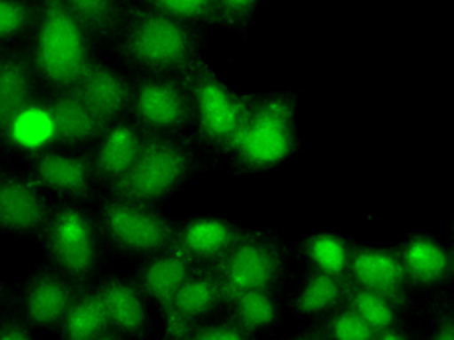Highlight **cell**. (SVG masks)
<instances>
[{"label": "cell", "instance_id": "1", "mask_svg": "<svg viewBox=\"0 0 454 340\" xmlns=\"http://www.w3.org/2000/svg\"><path fill=\"white\" fill-rule=\"evenodd\" d=\"M303 101V91L295 88L253 91L249 117L222 166L231 181L261 179L287 170L301 156Z\"/></svg>", "mask_w": 454, "mask_h": 340}, {"label": "cell", "instance_id": "2", "mask_svg": "<svg viewBox=\"0 0 454 340\" xmlns=\"http://www.w3.org/2000/svg\"><path fill=\"white\" fill-rule=\"evenodd\" d=\"M210 34L165 16L152 0H130L129 16L109 47L132 76L183 78L208 55Z\"/></svg>", "mask_w": 454, "mask_h": 340}, {"label": "cell", "instance_id": "3", "mask_svg": "<svg viewBox=\"0 0 454 340\" xmlns=\"http://www.w3.org/2000/svg\"><path fill=\"white\" fill-rule=\"evenodd\" d=\"M181 80L192 109L191 135L210 170H222L249 117L253 91L237 90L230 75L210 57L194 65Z\"/></svg>", "mask_w": 454, "mask_h": 340}, {"label": "cell", "instance_id": "4", "mask_svg": "<svg viewBox=\"0 0 454 340\" xmlns=\"http://www.w3.org/2000/svg\"><path fill=\"white\" fill-rule=\"evenodd\" d=\"M206 171L208 160L192 135L144 137L125 178L101 194L165 209Z\"/></svg>", "mask_w": 454, "mask_h": 340}, {"label": "cell", "instance_id": "5", "mask_svg": "<svg viewBox=\"0 0 454 340\" xmlns=\"http://www.w3.org/2000/svg\"><path fill=\"white\" fill-rule=\"evenodd\" d=\"M210 266L222 284L225 304L247 292L282 294L297 271L292 238L266 224H245L237 241Z\"/></svg>", "mask_w": 454, "mask_h": 340}, {"label": "cell", "instance_id": "6", "mask_svg": "<svg viewBox=\"0 0 454 340\" xmlns=\"http://www.w3.org/2000/svg\"><path fill=\"white\" fill-rule=\"evenodd\" d=\"M41 91L72 88L99 51L78 24L67 0H35L27 39Z\"/></svg>", "mask_w": 454, "mask_h": 340}, {"label": "cell", "instance_id": "7", "mask_svg": "<svg viewBox=\"0 0 454 340\" xmlns=\"http://www.w3.org/2000/svg\"><path fill=\"white\" fill-rule=\"evenodd\" d=\"M37 245L41 261L78 286L96 282L111 259L90 204L55 201Z\"/></svg>", "mask_w": 454, "mask_h": 340}, {"label": "cell", "instance_id": "8", "mask_svg": "<svg viewBox=\"0 0 454 340\" xmlns=\"http://www.w3.org/2000/svg\"><path fill=\"white\" fill-rule=\"evenodd\" d=\"M90 206L111 257L138 263L173 245L175 220L165 209L109 194H99Z\"/></svg>", "mask_w": 454, "mask_h": 340}, {"label": "cell", "instance_id": "9", "mask_svg": "<svg viewBox=\"0 0 454 340\" xmlns=\"http://www.w3.org/2000/svg\"><path fill=\"white\" fill-rule=\"evenodd\" d=\"M146 137L192 132V109L181 78L132 76L130 115Z\"/></svg>", "mask_w": 454, "mask_h": 340}, {"label": "cell", "instance_id": "10", "mask_svg": "<svg viewBox=\"0 0 454 340\" xmlns=\"http://www.w3.org/2000/svg\"><path fill=\"white\" fill-rule=\"evenodd\" d=\"M76 290L78 284L41 261L14 284L12 313L34 333L55 335Z\"/></svg>", "mask_w": 454, "mask_h": 340}, {"label": "cell", "instance_id": "11", "mask_svg": "<svg viewBox=\"0 0 454 340\" xmlns=\"http://www.w3.org/2000/svg\"><path fill=\"white\" fill-rule=\"evenodd\" d=\"M22 170L53 201L91 204L99 197L90 152L53 146L24 158Z\"/></svg>", "mask_w": 454, "mask_h": 340}, {"label": "cell", "instance_id": "12", "mask_svg": "<svg viewBox=\"0 0 454 340\" xmlns=\"http://www.w3.org/2000/svg\"><path fill=\"white\" fill-rule=\"evenodd\" d=\"M348 281L359 290L383 296L408 317L421 313V300L410 286L395 245H375L354 240L348 265Z\"/></svg>", "mask_w": 454, "mask_h": 340}, {"label": "cell", "instance_id": "13", "mask_svg": "<svg viewBox=\"0 0 454 340\" xmlns=\"http://www.w3.org/2000/svg\"><path fill=\"white\" fill-rule=\"evenodd\" d=\"M55 201L14 163H0V235L39 243Z\"/></svg>", "mask_w": 454, "mask_h": 340}, {"label": "cell", "instance_id": "14", "mask_svg": "<svg viewBox=\"0 0 454 340\" xmlns=\"http://www.w3.org/2000/svg\"><path fill=\"white\" fill-rule=\"evenodd\" d=\"M410 286L418 296L452 290L454 249L435 233L411 230L392 243Z\"/></svg>", "mask_w": 454, "mask_h": 340}, {"label": "cell", "instance_id": "15", "mask_svg": "<svg viewBox=\"0 0 454 340\" xmlns=\"http://www.w3.org/2000/svg\"><path fill=\"white\" fill-rule=\"evenodd\" d=\"M41 96L27 41L0 45V163H12L8 130L16 117Z\"/></svg>", "mask_w": 454, "mask_h": 340}, {"label": "cell", "instance_id": "16", "mask_svg": "<svg viewBox=\"0 0 454 340\" xmlns=\"http://www.w3.org/2000/svg\"><path fill=\"white\" fill-rule=\"evenodd\" d=\"M96 286L113 333L125 340L153 338V307L130 273L106 271L96 281Z\"/></svg>", "mask_w": 454, "mask_h": 340}, {"label": "cell", "instance_id": "17", "mask_svg": "<svg viewBox=\"0 0 454 340\" xmlns=\"http://www.w3.org/2000/svg\"><path fill=\"white\" fill-rule=\"evenodd\" d=\"M72 88L106 125L130 115L132 75L117 60L98 53Z\"/></svg>", "mask_w": 454, "mask_h": 340}, {"label": "cell", "instance_id": "18", "mask_svg": "<svg viewBox=\"0 0 454 340\" xmlns=\"http://www.w3.org/2000/svg\"><path fill=\"white\" fill-rule=\"evenodd\" d=\"M41 99L53 121L57 148L90 152L107 127L74 88L41 91Z\"/></svg>", "mask_w": 454, "mask_h": 340}, {"label": "cell", "instance_id": "19", "mask_svg": "<svg viewBox=\"0 0 454 340\" xmlns=\"http://www.w3.org/2000/svg\"><path fill=\"white\" fill-rule=\"evenodd\" d=\"M245 224L215 214H191L175 220L173 245L194 265L210 266L227 253L243 233Z\"/></svg>", "mask_w": 454, "mask_h": 340}, {"label": "cell", "instance_id": "20", "mask_svg": "<svg viewBox=\"0 0 454 340\" xmlns=\"http://www.w3.org/2000/svg\"><path fill=\"white\" fill-rule=\"evenodd\" d=\"M348 276L325 274L315 271H297L287 284V294L284 300L286 315L313 321L323 317L333 309L344 305L349 294Z\"/></svg>", "mask_w": 454, "mask_h": 340}, {"label": "cell", "instance_id": "21", "mask_svg": "<svg viewBox=\"0 0 454 340\" xmlns=\"http://www.w3.org/2000/svg\"><path fill=\"white\" fill-rule=\"evenodd\" d=\"M144 132L130 117L111 123L90 150L99 194L109 191L130 170L134 158L142 146Z\"/></svg>", "mask_w": 454, "mask_h": 340}, {"label": "cell", "instance_id": "22", "mask_svg": "<svg viewBox=\"0 0 454 340\" xmlns=\"http://www.w3.org/2000/svg\"><path fill=\"white\" fill-rule=\"evenodd\" d=\"M194 266L199 265H194L181 249L171 245L158 255L138 261L130 271V276L142 294L148 297L152 307H160L175 300Z\"/></svg>", "mask_w": 454, "mask_h": 340}, {"label": "cell", "instance_id": "23", "mask_svg": "<svg viewBox=\"0 0 454 340\" xmlns=\"http://www.w3.org/2000/svg\"><path fill=\"white\" fill-rule=\"evenodd\" d=\"M297 271L346 276L354 238L338 230H311L292 240Z\"/></svg>", "mask_w": 454, "mask_h": 340}, {"label": "cell", "instance_id": "24", "mask_svg": "<svg viewBox=\"0 0 454 340\" xmlns=\"http://www.w3.org/2000/svg\"><path fill=\"white\" fill-rule=\"evenodd\" d=\"M223 313L256 336H270L286 321L284 300L278 292H247L231 297Z\"/></svg>", "mask_w": 454, "mask_h": 340}, {"label": "cell", "instance_id": "25", "mask_svg": "<svg viewBox=\"0 0 454 340\" xmlns=\"http://www.w3.org/2000/svg\"><path fill=\"white\" fill-rule=\"evenodd\" d=\"M67 4L101 53L109 51L125 26L130 0H67Z\"/></svg>", "mask_w": 454, "mask_h": 340}, {"label": "cell", "instance_id": "26", "mask_svg": "<svg viewBox=\"0 0 454 340\" xmlns=\"http://www.w3.org/2000/svg\"><path fill=\"white\" fill-rule=\"evenodd\" d=\"M111 331L96 282L82 284L53 335L57 340H90Z\"/></svg>", "mask_w": 454, "mask_h": 340}, {"label": "cell", "instance_id": "27", "mask_svg": "<svg viewBox=\"0 0 454 340\" xmlns=\"http://www.w3.org/2000/svg\"><path fill=\"white\" fill-rule=\"evenodd\" d=\"M173 304L196 323L208 321V319L223 313L225 297L212 266H194L187 281L183 282L181 290L175 296Z\"/></svg>", "mask_w": 454, "mask_h": 340}, {"label": "cell", "instance_id": "28", "mask_svg": "<svg viewBox=\"0 0 454 340\" xmlns=\"http://www.w3.org/2000/svg\"><path fill=\"white\" fill-rule=\"evenodd\" d=\"M55 146V129L43 99L26 107L8 130V150L12 160L27 158L32 154Z\"/></svg>", "mask_w": 454, "mask_h": 340}, {"label": "cell", "instance_id": "29", "mask_svg": "<svg viewBox=\"0 0 454 340\" xmlns=\"http://www.w3.org/2000/svg\"><path fill=\"white\" fill-rule=\"evenodd\" d=\"M346 305L352 309L373 333L385 331V328L395 327L402 321H406V319H414L408 317L396 304H392L387 297L367 290H359V288L354 286L349 288Z\"/></svg>", "mask_w": 454, "mask_h": 340}, {"label": "cell", "instance_id": "30", "mask_svg": "<svg viewBox=\"0 0 454 340\" xmlns=\"http://www.w3.org/2000/svg\"><path fill=\"white\" fill-rule=\"evenodd\" d=\"M215 29L237 39H251L259 24L261 0H214Z\"/></svg>", "mask_w": 454, "mask_h": 340}, {"label": "cell", "instance_id": "31", "mask_svg": "<svg viewBox=\"0 0 454 340\" xmlns=\"http://www.w3.org/2000/svg\"><path fill=\"white\" fill-rule=\"evenodd\" d=\"M307 325H311L325 340H371L375 335L346 304Z\"/></svg>", "mask_w": 454, "mask_h": 340}, {"label": "cell", "instance_id": "32", "mask_svg": "<svg viewBox=\"0 0 454 340\" xmlns=\"http://www.w3.org/2000/svg\"><path fill=\"white\" fill-rule=\"evenodd\" d=\"M35 20V0H0V45L29 39Z\"/></svg>", "mask_w": 454, "mask_h": 340}, {"label": "cell", "instance_id": "33", "mask_svg": "<svg viewBox=\"0 0 454 340\" xmlns=\"http://www.w3.org/2000/svg\"><path fill=\"white\" fill-rule=\"evenodd\" d=\"M153 6L177 22L212 34L215 29L214 0H152Z\"/></svg>", "mask_w": 454, "mask_h": 340}, {"label": "cell", "instance_id": "34", "mask_svg": "<svg viewBox=\"0 0 454 340\" xmlns=\"http://www.w3.org/2000/svg\"><path fill=\"white\" fill-rule=\"evenodd\" d=\"M431 328L423 340H454V290L427 296L421 304Z\"/></svg>", "mask_w": 454, "mask_h": 340}, {"label": "cell", "instance_id": "35", "mask_svg": "<svg viewBox=\"0 0 454 340\" xmlns=\"http://www.w3.org/2000/svg\"><path fill=\"white\" fill-rule=\"evenodd\" d=\"M153 319H156V328H153L156 340H191L199 325L173 302L153 307Z\"/></svg>", "mask_w": 454, "mask_h": 340}, {"label": "cell", "instance_id": "36", "mask_svg": "<svg viewBox=\"0 0 454 340\" xmlns=\"http://www.w3.org/2000/svg\"><path fill=\"white\" fill-rule=\"evenodd\" d=\"M191 340H261L249 333L239 323H235L230 315L220 313L208 321L196 325Z\"/></svg>", "mask_w": 454, "mask_h": 340}, {"label": "cell", "instance_id": "37", "mask_svg": "<svg viewBox=\"0 0 454 340\" xmlns=\"http://www.w3.org/2000/svg\"><path fill=\"white\" fill-rule=\"evenodd\" d=\"M0 340H37L32 328H27L20 319L8 312L0 315Z\"/></svg>", "mask_w": 454, "mask_h": 340}, {"label": "cell", "instance_id": "38", "mask_svg": "<svg viewBox=\"0 0 454 340\" xmlns=\"http://www.w3.org/2000/svg\"><path fill=\"white\" fill-rule=\"evenodd\" d=\"M371 340H423V333L418 327L416 319H406V321L395 327L375 333Z\"/></svg>", "mask_w": 454, "mask_h": 340}, {"label": "cell", "instance_id": "39", "mask_svg": "<svg viewBox=\"0 0 454 340\" xmlns=\"http://www.w3.org/2000/svg\"><path fill=\"white\" fill-rule=\"evenodd\" d=\"M14 302V284L8 282L4 276H0V315L12 312Z\"/></svg>", "mask_w": 454, "mask_h": 340}, {"label": "cell", "instance_id": "40", "mask_svg": "<svg viewBox=\"0 0 454 340\" xmlns=\"http://www.w3.org/2000/svg\"><path fill=\"white\" fill-rule=\"evenodd\" d=\"M272 340H325L321 335H318L311 325H305L297 331H290V333H282V335H274Z\"/></svg>", "mask_w": 454, "mask_h": 340}, {"label": "cell", "instance_id": "41", "mask_svg": "<svg viewBox=\"0 0 454 340\" xmlns=\"http://www.w3.org/2000/svg\"><path fill=\"white\" fill-rule=\"evenodd\" d=\"M90 340H125V338L119 336V335H115L113 331H107V333H103V335L94 336V338H90Z\"/></svg>", "mask_w": 454, "mask_h": 340}, {"label": "cell", "instance_id": "42", "mask_svg": "<svg viewBox=\"0 0 454 340\" xmlns=\"http://www.w3.org/2000/svg\"><path fill=\"white\" fill-rule=\"evenodd\" d=\"M152 340H156V338H152Z\"/></svg>", "mask_w": 454, "mask_h": 340}]
</instances>
